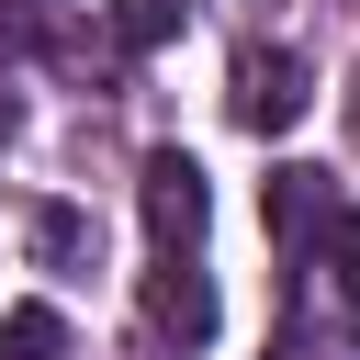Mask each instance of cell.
Wrapping results in <instances>:
<instances>
[{"mask_svg":"<svg viewBox=\"0 0 360 360\" xmlns=\"http://www.w3.org/2000/svg\"><path fill=\"white\" fill-rule=\"evenodd\" d=\"M135 202H146V236H158V259H191V248H202V214H214V191H202V169H191L180 146H158V158H146Z\"/></svg>","mask_w":360,"mask_h":360,"instance_id":"cell-1","label":"cell"},{"mask_svg":"<svg viewBox=\"0 0 360 360\" xmlns=\"http://www.w3.org/2000/svg\"><path fill=\"white\" fill-rule=\"evenodd\" d=\"M292 112H304V56H281V45L270 56H236V124L248 135H281Z\"/></svg>","mask_w":360,"mask_h":360,"instance_id":"cell-2","label":"cell"},{"mask_svg":"<svg viewBox=\"0 0 360 360\" xmlns=\"http://www.w3.org/2000/svg\"><path fill=\"white\" fill-rule=\"evenodd\" d=\"M146 326L180 338V349H202V338H214V281H202L191 259H158V270H146Z\"/></svg>","mask_w":360,"mask_h":360,"instance_id":"cell-3","label":"cell"},{"mask_svg":"<svg viewBox=\"0 0 360 360\" xmlns=\"http://www.w3.org/2000/svg\"><path fill=\"white\" fill-rule=\"evenodd\" d=\"M270 225H281L292 248H315V236L338 225V169H304V158L270 169Z\"/></svg>","mask_w":360,"mask_h":360,"instance_id":"cell-4","label":"cell"},{"mask_svg":"<svg viewBox=\"0 0 360 360\" xmlns=\"http://www.w3.org/2000/svg\"><path fill=\"white\" fill-rule=\"evenodd\" d=\"M56 349H68L56 304H11V315H0V360H56Z\"/></svg>","mask_w":360,"mask_h":360,"instance_id":"cell-5","label":"cell"},{"mask_svg":"<svg viewBox=\"0 0 360 360\" xmlns=\"http://www.w3.org/2000/svg\"><path fill=\"white\" fill-rule=\"evenodd\" d=\"M34 248H45L56 270H79V259H90V225H79L68 202H34Z\"/></svg>","mask_w":360,"mask_h":360,"instance_id":"cell-6","label":"cell"},{"mask_svg":"<svg viewBox=\"0 0 360 360\" xmlns=\"http://www.w3.org/2000/svg\"><path fill=\"white\" fill-rule=\"evenodd\" d=\"M112 34L146 56V45H169V34H180V0H112Z\"/></svg>","mask_w":360,"mask_h":360,"instance_id":"cell-7","label":"cell"}]
</instances>
